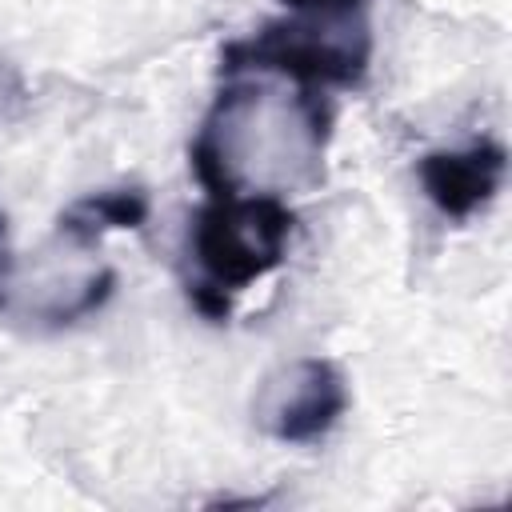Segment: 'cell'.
I'll list each match as a JSON object with an SVG mask.
<instances>
[{
	"instance_id": "cell-4",
	"label": "cell",
	"mask_w": 512,
	"mask_h": 512,
	"mask_svg": "<svg viewBox=\"0 0 512 512\" xmlns=\"http://www.w3.org/2000/svg\"><path fill=\"white\" fill-rule=\"evenodd\" d=\"M348 412V380L328 356H300L256 392V424L280 444H316Z\"/></svg>"
},
{
	"instance_id": "cell-1",
	"label": "cell",
	"mask_w": 512,
	"mask_h": 512,
	"mask_svg": "<svg viewBox=\"0 0 512 512\" xmlns=\"http://www.w3.org/2000/svg\"><path fill=\"white\" fill-rule=\"evenodd\" d=\"M332 136V104L320 88L272 92L244 76H228L200 132L188 144L192 176L208 196L256 192L280 196L324 180V148Z\"/></svg>"
},
{
	"instance_id": "cell-2",
	"label": "cell",
	"mask_w": 512,
	"mask_h": 512,
	"mask_svg": "<svg viewBox=\"0 0 512 512\" xmlns=\"http://www.w3.org/2000/svg\"><path fill=\"white\" fill-rule=\"evenodd\" d=\"M292 228L296 212L280 196H208L188 224V304L204 320L224 324L232 316V300L280 268Z\"/></svg>"
},
{
	"instance_id": "cell-3",
	"label": "cell",
	"mask_w": 512,
	"mask_h": 512,
	"mask_svg": "<svg viewBox=\"0 0 512 512\" xmlns=\"http://www.w3.org/2000/svg\"><path fill=\"white\" fill-rule=\"evenodd\" d=\"M372 32L360 20L280 16L252 36L220 48V80L228 76H284L296 88H356L368 76Z\"/></svg>"
},
{
	"instance_id": "cell-5",
	"label": "cell",
	"mask_w": 512,
	"mask_h": 512,
	"mask_svg": "<svg viewBox=\"0 0 512 512\" xmlns=\"http://www.w3.org/2000/svg\"><path fill=\"white\" fill-rule=\"evenodd\" d=\"M504 168L508 148L492 136H476L464 148H436L416 160L420 188L444 220H468L484 204H492L504 184Z\"/></svg>"
},
{
	"instance_id": "cell-7",
	"label": "cell",
	"mask_w": 512,
	"mask_h": 512,
	"mask_svg": "<svg viewBox=\"0 0 512 512\" xmlns=\"http://www.w3.org/2000/svg\"><path fill=\"white\" fill-rule=\"evenodd\" d=\"M112 292H116V272H112V268H100V272H92V276L76 288V296H72V300H60V304L44 308L40 316H44L48 324H76L80 316H88V312L104 308Z\"/></svg>"
},
{
	"instance_id": "cell-6",
	"label": "cell",
	"mask_w": 512,
	"mask_h": 512,
	"mask_svg": "<svg viewBox=\"0 0 512 512\" xmlns=\"http://www.w3.org/2000/svg\"><path fill=\"white\" fill-rule=\"evenodd\" d=\"M148 220V192L136 188V184H124V188H100V192H88L80 200H72L60 220H56V232L80 248L104 240L108 232H124V228H140Z\"/></svg>"
},
{
	"instance_id": "cell-8",
	"label": "cell",
	"mask_w": 512,
	"mask_h": 512,
	"mask_svg": "<svg viewBox=\"0 0 512 512\" xmlns=\"http://www.w3.org/2000/svg\"><path fill=\"white\" fill-rule=\"evenodd\" d=\"M292 16L312 20H360L368 16V0H280Z\"/></svg>"
}]
</instances>
